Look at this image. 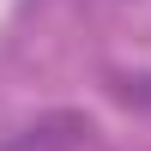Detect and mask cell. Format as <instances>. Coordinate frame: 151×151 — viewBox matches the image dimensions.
Segmentation results:
<instances>
[{
	"label": "cell",
	"instance_id": "cell-1",
	"mask_svg": "<svg viewBox=\"0 0 151 151\" xmlns=\"http://www.w3.org/2000/svg\"><path fill=\"white\" fill-rule=\"evenodd\" d=\"M85 133H91V121H85V115H73V109H55V115L30 121L24 133H12L0 151H79V145H85Z\"/></svg>",
	"mask_w": 151,
	"mask_h": 151
}]
</instances>
